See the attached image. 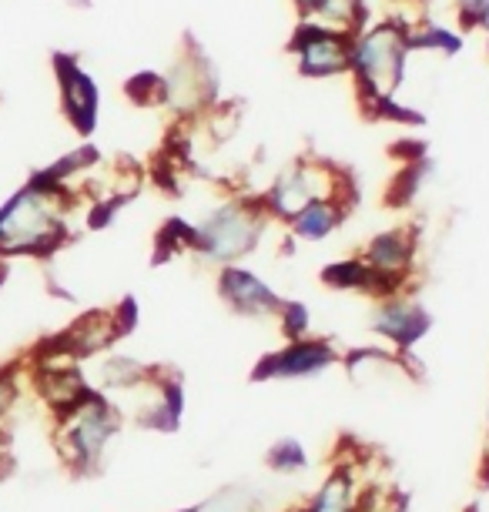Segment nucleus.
I'll return each instance as SVG.
<instances>
[{
	"label": "nucleus",
	"mask_w": 489,
	"mask_h": 512,
	"mask_svg": "<svg viewBox=\"0 0 489 512\" xmlns=\"http://www.w3.org/2000/svg\"><path fill=\"white\" fill-rule=\"evenodd\" d=\"M17 399H21V369L17 365H4L0 369V422L11 415Z\"/></svg>",
	"instance_id": "obj_18"
},
{
	"label": "nucleus",
	"mask_w": 489,
	"mask_h": 512,
	"mask_svg": "<svg viewBox=\"0 0 489 512\" xmlns=\"http://www.w3.org/2000/svg\"><path fill=\"white\" fill-rule=\"evenodd\" d=\"M295 54H299L302 74L329 77V74L352 71L356 41H352V34L329 31V27H319V24H305L299 37H295Z\"/></svg>",
	"instance_id": "obj_8"
},
{
	"label": "nucleus",
	"mask_w": 489,
	"mask_h": 512,
	"mask_svg": "<svg viewBox=\"0 0 489 512\" xmlns=\"http://www.w3.org/2000/svg\"><path fill=\"white\" fill-rule=\"evenodd\" d=\"M185 512H245V502L235 499V492L228 489V492H218V496H212V499L198 502V506H191Z\"/></svg>",
	"instance_id": "obj_19"
},
{
	"label": "nucleus",
	"mask_w": 489,
	"mask_h": 512,
	"mask_svg": "<svg viewBox=\"0 0 489 512\" xmlns=\"http://www.w3.org/2000/svg\"><path fill=\"white\" fill-rule=\"evenodd\" d=\"M78 198L44 175H34L0 205V262L7 258H51L71 241V201Z\"/></svg>",
	"instance_id": "obj_1"
},
{
	"label": "nucleus",
	"mask_w": 489,
	"mask_h": 512,
	"mask_svg": "<svg viewBox=\"0 0 489 512\" xmlns=\"http://www.w3.org/2000/svg\"><path fill=\"white\" fill-rule=\"evenodd\" d=\"M278 328H282V335L289 338H305L309 335V308H305L302 302H285L282 312H278Z\"/></svg>",
	"instance_id": "obj_17"
},
{
	"label": "nucleus",
	"mask_w": 489,
	"mask_h": 512,
	"mask_svg": "<svg viewBox=\"0 0 489 512\" xmlns=\"http://www.w3.org/2000/svg\"><path fill=\"white\" fill-rule=\"evenodd\" d=\"M54 71H57V84H61V104H64L67 121L81 134H91L94 121H98V84H94L91 74L67 54L54 57Z\"/></svg>",
	"instance_id": "obj_10"
},
{
	"label": "nucleus",
	"mask_w": 489,
	"mask_h": 512,
	"mask_svg": "<svg viewBox=\"0 0 489 512\" xmlns=\"http://www.w3.org/2000/svg\"><path fill=\"white\" fill-rule=\"evenodd\" d=\"M345 215H349V208H342L339 201H312L285 228H289V235L295 241H325L342 228Z\"/></svg>",
	"instance_id": "obj_14"
},
{
	"label": "nucleus",
	"mask_w": 489,
	"mask_h": 512,
	"mask_svg": "<svg viewBox=\"0 0 489 512\" xmlns=\"http://www.w3.org/2000/svg\"><path fill=\"white\" fill-rule=\"evenodd\" d=\"M345 372L352 375L356 385H369V382H382L392 379V375H412L406 365V355L399 352H386V349H359L352 355H345Z\"/></svg>",
	"instance_id": "obj_13"
},
{
	"label": "nucleus",
	"mask_w": 489,
	"mask_h": 512,
	"mask_svg": "<svg viewBox=\"0 0 489 512\" xmlns=\"http://www.w3.org/2000/svg\"><path fill=\"white\" fill-rule=\"evenodd\" d=\"M128 94L138 104H165L168 101V84L158 74H138L128 81Z\"/></svg>",
	"instance_id": "obj_16"
},
{
	"label": "nucleus",
	"mask_w": 489,
	"mask_h": 512,
	"mask_svg": "<svg viewBox=\"0 0 489 512\" xmlns=\"http://www.w3.org/2000/svg\"><path fill=\"white\" fill-rule=\"evenodd\" d=\"M218 295L242 318H278L285 305V298L255 272H248L245 265L218 268Z\"/></svg>",
	"instance_id": "obj_9"
},
{
	"label": "nucleus",
	"mask_w": 489,
	"mask_h": 512,
	"mask_svg": "<svg viewBox=\"0 0 489 512\" xmlns=\"http://www.w3.org/2000/svg\"><path fill=\"white\" fill-rule=\"evenodd\" d=\"M412 54V34L396 21L372 27L356 41L352 71L359 77V91L366 101H376L382 111L406 77V61Z\"/></svg>",
	"instance_id": "obj_4"
},
{
	"label": "nucleus",
	"mask_w": 489,
	"mask_h": 512,
	"mask_svg": "<svg viewBox=\"0 0 489 512\" xmlns=\"http://www.w3.org/2000/svg\"><path fill=\"white\" fill-rule=\"evenodd\" d=\"M342 362L339 349L329 338H292L282 349L268 352L262 362L255 365L252 379L255 382H305V379H319L329 369Z\"/></svg>",
	"instance_id": "obj_5"
},
{
	"label": "nucleus",
	"mask_w": 489,
	"mask_h": 512,
	"mask_svg": "<svg viewBox=\"0 0 489 512\" xmlns=\"http://www.w3.org/2000/svg\"><path fill=\"white\" fill-rule=\"evenodd\" d=\"M124 412L118 402L98 389H88L71 409L54 415V446L57 456L78 476H94L108 456L111 442L118 439Z\"/></svg>",
	"instance_id": "obj_2"
},
{
	"label": "nucleus",
	"mask_w": 489,
	"mask_h": 512,
	"mask_svg": "<svg viewBox=\"0 0 489 512\" xmlns=\"http://www.w3.org/2000/svg\"><path fill=\"white\" fill-rule=\"evenodd\" d=\"M265 462L278 476H299V472L309 469V452H305L299 439H275Z\"/></svg>",
	"instance_id": "obj_15"
},
{
	"label": "nucleus",
	"mask_w": 489,
	"mask_h": 512,
	"mask_svg": "<svg viewBox=\"0 0 489 512\" xmlns=\"http://www.w3.org/2000/svg\"><path fill=\"white\" fill-rule=\"evenodd\" d=\"M359 258L382 282L386 295L402 292L409 282V275H412V265H416V235H412L409 228L379 231V235L362 248Z\"/></svg>",
	"instance_id": "obj_7"
},
{
	"label": "nucleus",
	"mask_w": 489,
	"mask_h": 512,
	"mask_svg": "<svg viewBox=\"0 0 489 512\" xmlns=\"http://www.w3.org/2000/svg\"><path fill=\"white\" fill-rule=\"evenodd\" d=\"M268 225L262 198H225L191 225V255L215 268L242 265L262 245Z\"/></svg>",
	"instance_id": "obj_3"
},
{
	"label": "nucleus",
	"mask_w": 489,
	"mask_h": 512,
	"mask_svg": "<svg viewBox=\"0 0 489 512\" xmlns=\"http://www.w3.org/2000/svg\"><path fill=\"white\" fill-rule=\"evenodd\" d=\"M362 476H366V472H362L359 462H352V466H335L299 512H362V492L369 486Z\"/></svg>",
	"instance_id": "obj_11"
},
{
	"label": "nucleus",
	"mask_w": 489,
	"mask_h": 512,
	"mask_svg": "<svg viewBox=\"0 0 489 512\" xmlns=\"http://www.w3.org/2000/svg\"><path fill=\"white\" fill-rule=\"evenodd\" d=\"M429 328H433V318L409 295V288L376 298V308L369 315V332L399 355H406L412 345L423 342Z\"/></svg>",
	"instance_id": "obj_6"
},
{
	"label": "nucleus",
	"mask_w": 489,
	"mask_h": 512,
	"mask_svg": "<svg viewBox=\"0 0 489 512\" xmlns=\"http://www.w3.org/2000/svg\"><path fill=\"white\" fill-rule=\"evenodd\" d=\"M158 365H148L141 359H131V355H104L98 362V369H94V382L91 389L104 392L108 399H128L131 392H138L141 385H148L155 379Z\"/></svg>",
	"instance_id": "obj_12"
},
{
	"label": "nucleus",
	"mask_w": 489,
	"mask_h": 512,
	"mask_svg": "<svg viewBox=\"0 0 489 512\" xmlns=\"http://www.w3.org/2000/svg\"><path fill=\"white\" fill-rule=\"evenodd\" d=\"M4 278H7V262H0V285H4Z\"/></svg>",
	"instance_id": "obj_20"
}]
</instances>
